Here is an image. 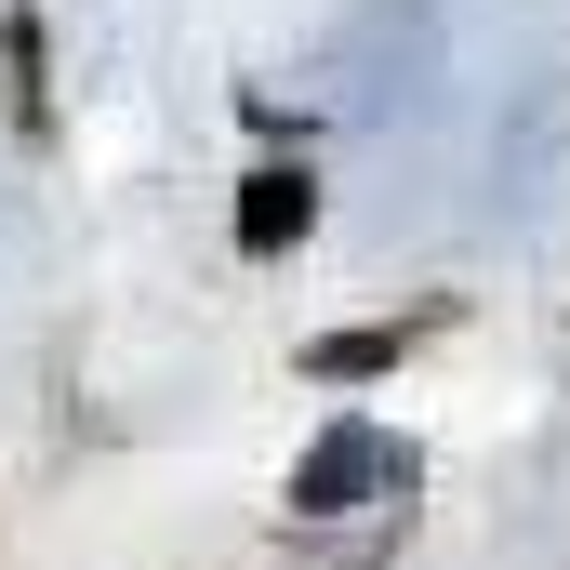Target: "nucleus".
Segmentation results:
<instances>
[{
  "label": "nucleus",
  "mask_w": 570,
  "mask_h": 570,
  "mask_svg": "<svg viewBox=\"0 0 570 570\" xmlns=\"http://www.w3.org/2000/svg\"><path fill=\"white\" fill-rule=\"evenodd\" d=\"M372 491H412V451L385 425H332L292 464V518H345V504H372Z\"/></svg>",
  "instance_id": "1"
},
{
  "label": "nucleus",
  "mask_w": 570,
  "mask_h": 570,
  "mask_svg": "<svg viewBox=\"0 0 570 570\" xmlns=\"http://www.w3.org/2000/svg\"><path fill=\"white\" fill-rule=\"evenodd\" d=\"M318 226V186H305V159H266L253 186H239V253H292Z\"/></svg>",
  "instance_id": "2"
},
{
  "label": "nucleus",
  "mask_w": 570,
  "mask_h": 570,
  "mask_svg": "<svg viewBox=\"0 0 570 570\" xmlns=\"http://www.w3.org/2000/svg\"><path fill=\"white\" fill-rule=\"evenodd\" d=\"M399 345H412V318H399V332H332V345H305V372H332V385H358V372H385Z\"/></svg>",
  "instance_id": "3"
},
{
  "label": "nucleus",
  "mask_w": 570,
  "mask_h": 570,
  "mask_svg": "<svg viewBox=\"0 0 570 570\" xmlns=\"http://www.w3.org/2000/svg\"><path fill=\"white\" fill-rule=\"evenodd\" d=\"M0 40H13V120H27V134H40V13H13V27H0Z\"/></svg>",
  "instance_id": "4"
}]
</instances>
